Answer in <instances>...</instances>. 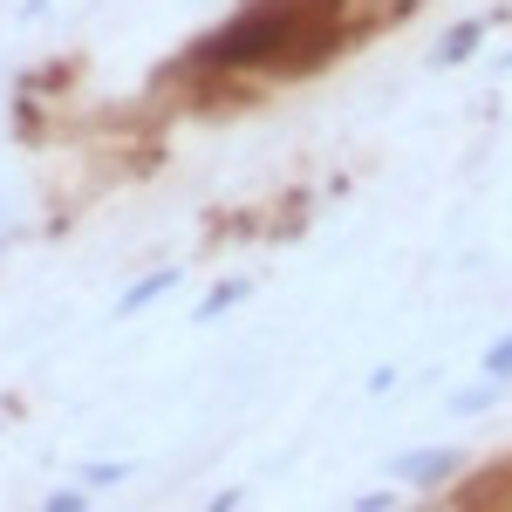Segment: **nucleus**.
I'll return each mask as SVG.
<instances>
[{
  "label": "nucleus",
  "mask_w": 512,
  "mask_h": 512,
  "mask_svg": "<svg viewBox=\"0 0 512 512\" xmlns=\"http://www.w3.org/2000/svg\"><path fill=\"white\" fill-rule=\"evenodd\" d=\"M239 506V492H226V499H212V512H233Z\"/></svg>",
  "instance_id": "9"
},
{
  "label": "nucleus",
  "mask_w": 512,
  "mask_h": 512,
  "mask_svg": "<svg viewBox=\"0 0 512 512\" xmlns=\"http://www.w3.org/2000/svg\"><path fill=\"white\" fill-rule=\"evenodd\" d=\"M48 512H82V499H76V492H62V499H48Z\"/></svg>",
  "instance_id": "8"
},
{
  "label": "nucleus",
  "mask_w": 512,
  "mask_h": 512,
  "mask_svg": "<svg viewBox=\"0 0 512 512\" xmlns=\"http://www.w3.org/2000/svg\"><path fill=\"white\" fill-rule=\"evenodd\" d=\"M444 472H458V451H410V458H396L403 485H437Z\"/></svg>",
  "instance_id": "2"
},
{
  "label": "nucleus",
  "mask_w": 512,
  "mask_h": 512,
  "mask_svg": "<svg viewBox=\"0 0 512 512\" xmlns=\"http://www.w3.org/2000/svg\"><path fill=\"white\" fill-rule=\"evenodd\" d=\"M478 35H485L478 21H465V28H451V41L437 48V62H465V55H472V48H478Z\"/></svg>",
  "instance_id": "4"
},
{
  "label": "nucleus",
  "mask_w": 512,
  "mask_h": 512,
  "mask_svg": "<svg viewBox=\"0 0 512 512\" xmlns=\"http://www.w3.org/2000/svg\"><path fill=\"white\" fill-rule=\"evenodd\" d=\"M239 294H246V280H226V287H212V301H205L198 315H219V308H233Z\"/></svg>",
  "instance_id": "5"
},
{
  "label": "nucleus",
  "mask_w": 512,
  "mask_h": 512,
  "mask_svg": "<svg viewBox=\"0 0 512 512\" xmlns=\"http://www.w3.org/2000/svg\"><path fill=\"white\" fill-rule=\"evenodd\" d=\"M117 478H123L117 465H89V472H82V485H117Z\"/></svg>",
  "instance_id": "7"
},
{
  "label": "nucleus",
  "mask_w": 512,
  "mask_h": 512,
  "mask_svg": "<svg viewBox=\"0 0 512 512\" xmlns=\"http://www.w3.org/2000/svg\"><path fill=\"white\" fill-rule=\"evenodd\" d=\"M485 376H499V383L512 376V335H506V342H499L492 355H485Z\"/></svg>",
  "instance_id": "6"
},
{
  "label": "nucleus",
  "mask_w": 512,
  "mask_h": 512,
  "mask_svg": "<svg viewBox=\"0 0 512 512\" xmlns=\"http://www.w3.org/2000/svg\"><path fill=\"white\" fill-rule=\"evenodd\" d=\"M335 7L342 0H267L253 14H239L233 28L198 48V62L212 69H315L335 48Z\"/></svg>",
  "instance_id": "1"
},
{
  "label": "nucleus",
  "mask_w": 512,
  "mask_h": 512,
  "mask_svg": "<svg viewBox=\"0 0 512 512\" xmlns=\"http://www.w3.org/2000/svg\"><path fill=\"white\" fill-rule=\"evenodd\" d=\"M164 287H171V267H164V274H144V280H137V287H130V294H123V315H137L144 301H158Z\"/></svg>",
  "instance_id": "3"
}]
</instances>
